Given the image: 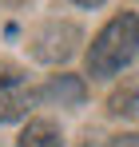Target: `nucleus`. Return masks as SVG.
<instances>
[{"label":"nucleus","instance_id":"8","mask_svg":"<svg viewBox=\"0 0 139 147\" xmlns=\"http://www.w3.org/2000/svg\"><path fill=\"white\" fill-rule=\"evenodd\" d=\"M84 147H111V139H103V135H88Z\"/></svg>","mask_w":139,"mask_h":147},{"label":"nucleus","instance_id":"7","mask_svg":"<svg viewBox=\"0 0 139 147\" xmlns=\"http://www.w3.org/2000/svg\"><path fill=\"white\" fill-rule=\"evenodd\" d=\"M111 147H139V131H131V135H115Z\"/></svg>","mask_w":139,"mask_h":147},{"label":"nucleus","instance_id":"4","mask_svg":"<svg viewBox=\"0 0 139 147\" xmlns=\"http://www.w3.org/2000/svg\"><path fill=\"white\" fill-rule=\"evenodd\" d=\"M40 96L52 99V103H60V107H80V103L88 99V88H84L80 76H52Z\"/></svg>","mask_w":139,"mask_h":147},{"label":"nucleus","instance_id":"2","mask_svg":"<svg viewBox=\"0 0 139 147\" xmlns=\"http://www.w3.org/2000/svg\"><path fill=\"white\" fill-rule=\"evenodd\" d=\"M40 99V92L28 84V76L12 64H0V123L24 119L28 107Z\"/></svg>","mask_w":139,"mask_h":147},{"label":"nucleus","instance_id":"6","mask_svg":"<svg viewBox=\"0 0 139 147\" xmlns=\"http://www.w3.org/2000/svg\"><path fill=\"white\" fill-rule=\"evenodd\" d=\"M107 111H111V115H135L139 111V80L135 76L123 80L115 92L107 96Z\"/></svg>","mask_w":139,"mask_h":147},{"label":"nucleus","instance_id":"9","mask_svg":"<svg viewBox=\"0 0 139 147\" xmlns=\"http://www.w3.org/2000/svg\"><path fill=\"white\" fill-rule=\"evenodd\" d=\"M76 4H84V8H95V4H103V0H76Z\"/></svg>","mask_w":139,"mask_h":147},{"label":"nucleus","instance_id":"3","mask_svg":"<svg viewBox=\"0 0 139 147\" xmlns=\"http://www.w3.org/2000/svg\"><path fill=\"white\" fill-rule=\"evenodd\" d=\"M76 44H80V28L76 24H60V20H52V24H44L36 36H32V56L40 60V64H64L72 52H76Z\"/></svg>","mask_w":139,"mask_h":147},{"label":"nucleus","instance_id":"5","mask_svg":"<svg viewBox=\"0 0 139 147\" xmlns=\"http://www.w3.org/2000/svg\"><path fill=\"white\" fill-rule=\"evenodd\" d=\"M20 147H64V135L52 119H28L20 131Z\"/></svg>","mask_w":139,"mask_h":147},{"label":"nucleus","instance_id":"1","mask_svg":"<svg viewBox=\"0 0 139 147\" xmlns=\"http://www.w3.org/2000/svg\"><path fill=\"white\" fill-rule=\"evenodd\" d=\"M139 52V16L135 12H119L95 32L92 48H88V76L92 80H111L123 72Z\"/></svg>","mask_w":139,"mask_h":147}]
</instances>
